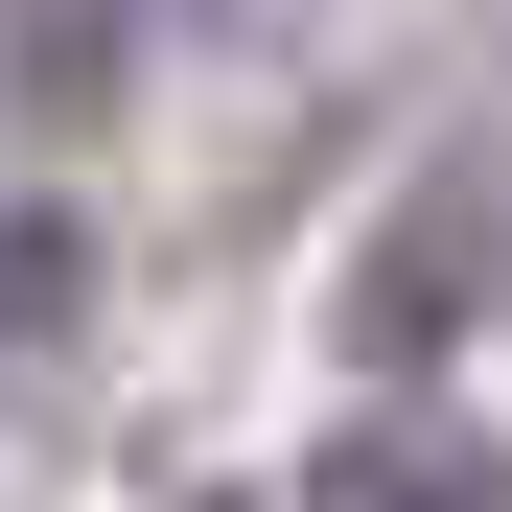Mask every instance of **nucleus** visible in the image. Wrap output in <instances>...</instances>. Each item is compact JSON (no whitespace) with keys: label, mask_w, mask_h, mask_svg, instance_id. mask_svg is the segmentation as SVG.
Returning <instances> with one entry per match:
<instances>
[{"label":"nucleus","mask_w":512,"mask_h":512,"mask_svg":"<svg viewBox=\"0 0 512 512\" xmlns=\"http://www.w3.org/2000/svg\"><path fill=\"white\" fill-rule=\"evenodd\" d=\"M280 512H512V466L466 443V419H350V443H326Z\"/></svg>","instance_id":"1"},{"label":"nucleus","mask_w":512,"mask_h":512,"mask_svg":"<svg viewBox=\"0 0 512 512\" xmlns=\"http://www.w3.org/2000/svg\"><path fill=\"white\" fill-rule=\"evenodd\" d=\"M70 326V210H0V373Z\"/></svg>","instance_id":"2"}]
</instances>
